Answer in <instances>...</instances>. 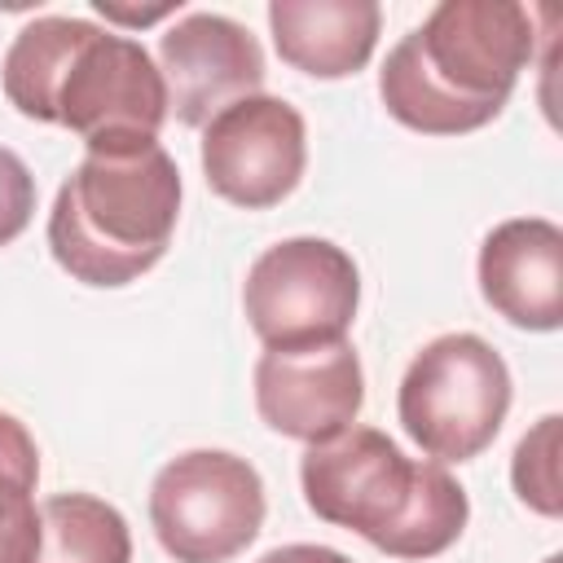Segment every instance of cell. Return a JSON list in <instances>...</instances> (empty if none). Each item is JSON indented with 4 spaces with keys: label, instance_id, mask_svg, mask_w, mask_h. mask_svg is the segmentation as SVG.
<instances>
[{
    "label": "cell",
    "instance_id": "1",
    "mask_svg": "<svg viewBox=\"0 0 563 563\" xmlns=\"http://www.w3.org/2000/svg\"><path fill=\"white\" fill-rule=\"evenodd\" d=\"M0 84L18 114L70 128L88 150L158 141L167 123V84L145 44L70 13L26 22Z\"/></svg>",
    "mask_w": 563,
    "mask_h": 563
},
{
    "label": "cell",
    "instance_id": "2",
    "mask_svg": "<svg viewBox=\"0 0 563 563\" xmlns=\"http://www.w3.org/2000/svg\"><path fill=\"white\" fill-rule=\"evenodd\" d=\"M532 53V9L515 0H440L391 44L378 97L396 123L422 136H462L506 110Z\"/></svg>",
    "mask_w": 563,
    "mask_h": 563
},
{
    "label": "cell",
    "instance_id": "3",
    "mask_svg": "<svg viewBox=\"0 0 563 563\" xmlns=\"http://www.w3.org/2000/svg\"><path fill=\"white\" fill-rule=\"evenodd\" d=\"M299 488L317 519L365 537L391 559L444 554L466 519V488L440 462H413L378 427H347L299 457Z\"/></svg>",
    "mask_w": 563,
    "mask_h": 563
},
{
    "label": "cell",
    "instance_id": "4",
    "mask_svg": "<svg viewBox=\"0 0 563 563\" xmlns=\"http://www.w3.org/2000/svg\"><path fill=\"white\" fill-rule=\"evenodd\" d=\"M180 216V167L158 141L88 150L48 211V251L84 286H128L150 273Z\"/></svg>",
    "mask_w": 563,
    "mask_h": 563
},
{
    "label": "cell",
    "instance_id": "5",
    "mask_svg": "<svg viewBox=\"0 0 563 563\" xmlns=\"http://www.w3.org/2000/svg\"><path fill=\"white\" fill-rule=\"evenodd\" d=\"M396 413L431 462H471L497 440L510 413V369L488 339L471 330L440 334L413 352Z\"/></svg>",
    "mask_w": 563,
    "mask_h": 563
},
{
    "label": "cell",
    "instance_id": "6",
    "mask_svg": "<svg viewBox=\"0 0 563 563\" xmlns=\"http://www.w3.org/2000/svg\"><path fill=\"white\" fill-rule=\"evenodd\" d=\"M150 523L176 563H229L264 528V479L229 449H189L154 475Z\"/></svg>",
    "mask_w": 563,
    "mask_h": 563
},
{
    "label": "cell",
    "instance_id": "7",
    "mask_svg": "<svg viewBox=\"0 0 563 563\" xmlns=\"http://www.w3.org/2000/svg\"><path fill=\"white\" fill-rule=\"evenodd\" d=\"M361 303V268L330 238H282L242 282V312L264 347L347 339Z\"/></svg>",
    "mask_w": 563,
    "mask_h": 563
},
{
    "label": "cell",
    "instance_id": "8",
    "mask_svg": "<svg viewBox=\"0 0 563 563\" xmlns=\"http://www.w3.org/2000/svg\"><path fill=\"white\" fill-rule=\"evenodd\" d=\"M303 167L308 128L303 114L282 97H242L202 128V176L233 207H277L295 194Z\"/></svg>",
    "mask_w": 563,
    "mask_h": 563
},
{
    "label": "cell",
    "instance_id": "9",
    "mask_svg": "<svg viewBox=\"0 0 563 563\" xmlns=\"http://www.w3.org/2000/svg\"><path fill=\"white\" fill-rule=\"evenodd\" d=\"M361 405L365 374L347 339L264 347L255 361V409L286 440L321 444L347 431Z\"/></svg>",
    "mask_w": 563,
    "mask_h": 563
},
{
    "label": "cell",
    "instance_id": "10",
    "mask_svg": "<svg viewBox=\"0 0 563 563\" xmlns=\"http://www.w3.org/2000/svg\"><path fill=\"white\" fill-rule=\"evenodd\" d=\"M158 75L167 84V114L185 128H207L224 106L264 88V48L229 13L194 9L158 40Z\"/></svg>",
    "mask_w": 563,
    "mask_h": 563
},
{
    "label": "cell",
    "instance_id": "11",
    "mask_svg": "<svg viewBox=\"0 0 563 563\" xmlns=\"http://www.w3.org/2000/svg\"><path fill=\"white\" fill-rule=\"evenodd\" d=\"M484 303L515 330L563 325V229L545 216H515L488 229L475 260Z\"/></svg>",
    "mask_w": 563,
    "mask_h": 563
},
{
    "label": "cell",
    "instance_id": "12",
    "mask_svg": "<svg viewBox=\"0 0 563 563\" xmlns=\"http://www.w3.org/2000/svg\"><path fill=\"white\" fill-rule=\"evenodd\" d=\"M268 31L286 66L312 79H347L374 57L383 9L374 0H273Z\"/></svg>",
    "mask_w": 563,
    "mask_h": 563
},
{
    "label": "cell",
    "instance_id": "13",
    "mask_svg": "<svg viewBox=\"0 0 563 563\" xmlns=\"http://www.w3.org/2000/svg\"><path fill=\"white\" fill-rule=\"evenodd\" d=\"M40 563H132L128 519L92 493H53L40 506Z\"/></svg>",
    "mask_w": 563,
    "mask_h": 563
},
{
    "label": "cell",
    "instance_id": "14",
    "mask_svg": "<svg viewBox=\"0 0 563 563\" xmlns=\"http://www.w3.org/2000/svg\"><path fill=\"white\" fill-rule=\"evenodd\" d=\"M559 431H563V418L559 413H545L515 444V457H510L515 497L528 510L545 515V519H559V510H563V488H559Z\"/></svg>",
    "mask_w": 563,
    "mask_h": 563
},
{
    "label": "cell",
    "instance_id": "15",
    "mask_svg": "<svg viewBox=\"0 0 563 563\" xmlns=\"http://www.w3.org/2000/svg\"><path fill=\"white\" fill-rule=\"evenodd\" d=\"M35 475L0 471V563H40Z\"/></svg>",
    "mask_w": 563,
    "mask_h": 563
},
{
    "label": "cell",
    "instance_id": "16",
    "mask_svg": "<svg viewBox=\"0 0 563 563\" xmlns=\"http://www.w3.org/2000/svg\"><path fill=\"white\" fill-rule=\"evenodd\" d=\"M31 216H35V176L22 163V154L0 145V246L22 238Z\"/></svg>",
    "mask_w": 563,
    "mask_h": 563
},
{
    "label": "cell",
    "instance_id": "17",
    "mask_svg": "<svg viewBox=\"0 0 563 563\" xmlns=\"http://www.w3.org/2000/svg\"><path fill=\"white\" fill-rule=\"evenodd\" d=\"M255 563H352L347 554L330 550V545H312V541H295V545H277L268 554H260Z\"/></svg>",
    "mask_w": 563,
    "mask_h": 563
},
{
    "label": "cell",
    "instance_id": "18",
    "mask_svg": "<svg viewBox=\"0 0 563 563\" xmlns=\"http://www.w3.org/2000/svg\"><path fill=\"white\" fill-rule=\"evenodd\" d=\"M97 13H101L106 22L145 26V22H158V18H167V13H180V0H172V4H158V9H119V4H106V0H97Z\"/></svg>",
    "mask_w": 563,
    "mask_h": 563
}]
</instances>
